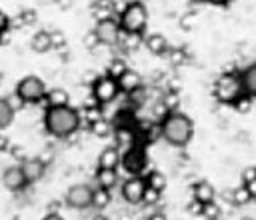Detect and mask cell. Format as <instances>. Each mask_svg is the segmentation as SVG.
Listing matches in <instances>:
<instances>
[{"mask_svg":"<svg viewBox=\"0 0 256 220\" xmlns=\"http://www.w3.org/2000/svg\"><path fill=\"white\" fill-rule=\"evenodd\" d=\"M110 200H112L110 190H106V188H96V190H94V196H92V206H94V208H106V206L110 204Z\"/></svg>","mask_w":256,"mask_h":220,"instance_id":"603a6c76","label":"cell"},{"mask_svg":"<svg viewBox=\"0 0 256 220\" xmlns=\"http://www.w3.org/2000/svg\"><path fill=\"white\" fill-rule=\"evenodd\" d=\"M186 210H188L190 214H194V216H202V204H200L198 200H194L192 204H188Z\"/></svg>","mask_w":256,"mask_h":220,"instance_id":"e575fe53","label":"cell"},{"mask_svg":"<svg viewBox=\"0 0 256 220\" xmlns=\"http://www.w3.org/2000/svg\"><path fill=\"white\" fill-rule=\"evenodd\" d=\"M82 124L80 112L72 106H58V108H48L44 112V128L48 134L56 138H66L72 136Z\"/></svg>","mask_w":256,"mask_h":220,"instance_id":"6da1fadb","label":"cell"},{"mask_svg":"<svg viewBox=\"0 0 256 220\" xmlns=\"http://www.w3.org/2000/svg\"><path fill=\"white\" fill-rule=\"evenodd\" d=\"M160 134H162V138L168 144H172L176 148H182V146H186L192 140L194 124H192V120L186 114H182V112H170L160 122Z\"/></svg>","mask_w":256,"mask_h":220,"instance_id":"7a4b0ae2","label":"cell"},{"mask_svg":"<svg viewBox=\"0 0 256 220\" xmlns=\"http://www.w3.org/2000/svg\"><path fill=\"white\" fill-rule=\"evenodd\" d=\"M92 196H94V188L88 184H74L68 188L66 192V206L74 208V210H86L92 206Z\"/></svg>","mask_w":256,"mask_h":220,"instance_id":"ba28073f","label":"cell"},{"mask_svg":"<svg viewBox=\"0 0 256 220\" xmlns=\"http://www.w3.org/2000/svg\"><path fill=\"white\" fill-rule=\"evenodd\" d=\"M208 2H212V4H226L228 0H208Z\"/></svg>","mask_w":256,"mask_h":220,"instance_id":"f6af8a7d","label":"cell"},{"mask_svg":"<svg viewBox=\"0 0 256 220\" xmlns=\"http://www.w3.org/2000/svg\"><path fill=\"white\" fill-rule=\"evenodd\" d=\"M182 58H184V56H182V52H172V62H174V64H180V62H182Z\"/></svg>","mask_w":256,"mask_h":220,"instance_id":"7bdbcfd3","label":"cell"},{"mask_svg":"<svg viewBox=\"0 0 256 220\" xmlns=\"http://www.w3.org/2000/svg\"><path fill=\"white\" fill-rule=\"evenodd\" d=\"M122 198L128 204H142L144 192H146V180L142 176H128L122 184Z\"/></svg>","mask_w":256,"mask_h":220,"instance_id":"30bf717a","label":"cell"},{"mask_svg":"<svg viewBox=\"0 0 256 220\" xmlns=\"http://www.w3.org/2000/svg\"><path fill=\"white\" fill-rule=\"evenodd\" d=\"M14 120V108L10 106L8 98H0V130L8 128Z\"/></svg>","mask_w":256,"mask_h":220,"instance_id":"7402d4cb","label":"cell"},{"mask_svg":"<svg viewBox=\"0 0 256 220\" xmlns=\"http://www.w3.org/2000/svg\"><path fill=\"white\" fill-rule=\"evenodd\" d=\"M20 20H22V24H30V22H34V20H36L34 10H22V12H20Z\"/></svg>","mask_w":256,"mask_h":220,"instance_id":"836d02e7","label":"cell"},{"mask_svg":"<svg viewBox=\"0 0 256 220\" xmlns=\"http://www.w3.org/2000/svg\"><path fill=\"white\" fill-rule=\"evenodd\" d=\"M160 194H162V192H158V190H154V188H148V186H146V192H144L142 204H146V206H150V204H156V202L160 200Z\"/></svg>","mask_w":256,"mask_h":220,"instance_id":"f546056e","label":"cell"},{"mask_svg":"<svg viewBox=\"0 0 256 220\" xmlns=\"http://www.w3.org/2000/svg\"><path fill=\"white\" fill-rule=\"evenodd\" d=\"M2 80H4V74H2V72H0V84H2Z\"/></svg>","mask_w":256,"mask_h":220,"instance_id":"c3c4849f","label":"cell"},{"mask_svg":"<svg viewBox=\"0 0 256 220\" xmlns=\"http://www.w3.org/2000/svg\"><path fill=\"white\" fill-rule=\"evenodd\" d=\"M126 70H128V66H126V62H124L122 58H112L110 64H108V74H106V76L118 80Z\"/></svg>","mask_w":256,"mask_h":220,"instance_id":"cb8c5ba5","label":"cell"},{"mask_svg":"<svg viewBox=\"0 0 256 220\" xmlns=\"http://www.w3.org/2000/svg\"><path fill=\"white\" fill-rule=\"evenodd\" d=\"M254 168H256V166H254Z\"/></svg>","mask_w":256,"mask_h":220,"instance_id":"816d5d0a","label":"cell"},{"mask_svg":"<svg viewBox=\"0 0 256 220\" xmlns=\"http://www.w3.org/2000/svg\"><path fill=\"white\" fill-rule=\"evenodd\" d=\"M68 92L64 88H52L46 92V102H48V108H58V106H68Z\"/></svg>","mask_w":256,"mask_h":220,"instance_id":"d6986e66","label":"cell"},{"mask_svg":"<svg viewBox=\"0 0 256 220\" xmlns=\"http://www.w3.org/2000/svg\"><path fill=\"white\" fill-rule=\"evenodd\" d=\"M148 220H168V218H166V216H164L162 212H156V214H152V216H150Z\"/></svg>","mask_w":256,"mask_h":220,"instance_id":"ee69618b","label":"cell"},{"mask_svg":"<svg viewBox=\"0 0 256 220\" xmlns=\"http://www.w3.org/2000/svg\"><path fill=\"white\" fill-rule=\"evenodd\" d=\"M252 198H250V194H248V190H246V186L242 184V186H236L234 190H232V194H230V202L232 204H236V206H244V204H248Z\"/></svg>","mask_w":256,"mask_h":220,"instance_id":"d4e9b609","label":"cell"},{"mask_svg":"<svg viewBox=\"0 0 256 220\" xmlns=\"http://www.w3.org/2000/svg\"><path fill=\"white\" fill-rule=\"evenodd\" d=\"M90 130H92V134H96L98 138H104V136H108V132H110V122H106L104 118H100V120H96V122L90 124Z\"/></svg>","mask_w":256,"mask_h":220,"instance_id":"4316f807","label":"cell"},{"mask_svg":"<svg viewBox=\"0 0 256 220\" xmlns=\"http://www.w3.org/2000/svg\"><path fill=\"white\" fill-rule=\"evenodd\" d=\"M30 46H32V50H34V52H38V54H44V52L52 50L50 32H46V30L36 32V34L32 36V40H30Z\"/></svg>","mask_w":256,"mask_h":220,"instance_id":"ac0fdd59","label":"cell"},{"mask_svg":"<svg viewBox=\"0 0 256 220\" xmlns=\"http://www.w3.org/2000/svg\"><path fill=\"white\" fill-rule=\"evenodd\" d=\"M8 102H10V106H12L14 110H16V108H22V104H24V102L20 100V96H18L16 92H14L12 96H8Z\"/></svg>","mask_w":256,"mask_h":220,"instance_id":"8d00e7d4","label":"cell"},{"mask_svg":"<svg viewBox=\"0 0 256 220\" xmlns=\"http://www.w3.org/2000/svg\"><path fill=\"white\" fill-rule=\"evenodd\" d=\"M114 136H116V148L120 150V148H130V146H134V144H138V132H136V128H130V126H126V128H114Z\"/></svg>","mask_w":256,"mask_h":220,"instance_id":"9a60e30c","label":"cell"},{"mask_svg":"<svg viewBox=\"0 0 256 220\" xmlns=\"http://www.w3.org/2000/svg\"><path fill=\"white\" fill-rule=\"evenodd\" d=\"M94 220H106V218H104V216H96Z\"/></svg>","mask_w":256,"mask_h":220,"instance_id":"7dc6e473","label":"cell"},{"mask_svg":"<svg viewBox=\"0 0 256 220\" xmlns=\"http://www.w3.org/2000/svg\"><path fill=\"white\" fill-rule=\"evenodd\" d=\"M42 220H64V218H62V214H60V212H48Z\"/></svg>","mask_w":256,"mask_h":220,"instance_id":"60d3db41","label":"cell"},{"mask_svg":"<svg viewBox=\"0 0 256 220\" xmlns=\"http://www.w3.org/2000/svg\"><path fill=\"white\" fill-rule=\"evenodd\" d=\"M20 168H22L24 178H26L28 184L38 182L44 176V172H46V164H44L42 158H24L22 164H20Z\"/></svg>","mask_w":256,"mask_h":220,"instance_id":"7c38bea8","label":"cell"},{"mask_svg":"<svg viewBox=\"0 0 256 220\" xmlns=\"http://www.w3.org/2000/svg\"><path fill=\"white\" fill-rule=\"evenodd\" d=\"M96 182H98V188H106V190H110V188L118 182V174H116V170H104V168H98V172H96Z\"/></svg>","mask_w":256,"mask_h":220,"instance_id":"44dd1931","label":"cell"},{"mask_svg":"<svg viewBox=\"0 0 256 220\" xmlns=\"http://www.w3.org/2000/svg\"><path fill=\"white\" fill-rule=\"evenodd\" d=\"M2 184H4V188L10 190V192H20V190L26 188L28 182H26V178H24V172H22L20 164H12V166H8V168L2 172Z\"/></svg>","mask_w":256,"mask_h":220,"instance_id":"8fae6325","label":"cell"},{"mask_svg":"<svg viewBox=\"0 0 256 220\" xmlns=\"http://www.w3.org/2000/svg\"><path fill=\"white\" fill-rule=\"evenodd\" d=\"M240 76H242V88H244V94L250 96V98H256V62L250 64L246 70H242Z\"/></svg>","mask_w":256,"mask_h":220,"instance_id":"e0dca14e","label":"cell"},{"mask_svg":"<svg viewBox=\"0 0 256 220\" xmlns=\"http://www.w3.org/2000/svg\"><path fill=\"white\" fill-rule=\"evenodd\" d=\"M118 82L110 76H102V78H96V82L92 84V96L98 104H106V102H112L116 96H118Z\"/></svg>","mask_w":256,"mask_h":220,"instance_id":"9c48e42d","label":"cell"},{"mask_svg":"<svg viewBox=\"0 0 256 220\" xmlns=\"http://www.w3.org/2000/svg\"><path fill=\"white\" fill-rule=\"evenodd\" d=\"M140 44V34H124V46L128 50H134Z\"/></svg>","mask_w":256,"mask_h":220,"instance_id":"d6a6232c","label":"cell"},{"mask_svg":"<svg viewBox=\"0 0 256 220\" xmlns=\"http://www.w3.org/2000/svg\"><path fill=\"white\" fill-rule=\"evenodd\" d=\"M234 108H236V112H240V114L250 112V108H252V98H250V96H246V94H242V96L234 102Z\"/></svg>","mask_w":256,"mask_h":220,"instance_id":"f1b7e54d","label":"cell"},{"mask_svg":"<svg viewBox=\"0 0 256 220\" xmlns=\"http://www.w3.org/2000/svg\"><path fill=\"white\" fill-rule=\"evenodd\" d=\"M120 30L124 34H142L148 24V12L142 2H128L120 12Z\"/></svg>","mask_w":256,"mask_h":220,"instance_id":"3957f363","label":"cell"},{"mask_svg":"<svg viewBox=\"0 0 256 220\" xmlns=\"http://www.w3.org/2000/svg\"><path fill=\"white\" fill-rule=\"evenodd\" d=\"M146 186H148V188H154V190H158V192H162V190L166 188V178H164V174H160V172H150L148 178H146Z\"/></svg>","mask_w":256,"mask_h":220,"instance_id":"484cf974","label":"cell"},{"mask_svg":"<svg viewBox=\"0 0 256 220\" xmlns=\"http://www.w3.org/2000/svg\"><path fill=\"white\" fill-rule=\"evenodd\" d=\"M116 82H118V90L130 96L132 92H136V90L140 88L142 78H140V74H138V72H134V70H130V68H128V70H126V72H124Z\"/></svg>","mask_w":256,"mask_h":220,"instance_id":"5bb4252c","label":"cell"},{"mask_svg":"<svg viewBox=\"0 0 256 220\" xmlns=\"http://www.w3.org/2000/svg\"><path fill=\"white\" fill-rule=\"evenodd\" d=\"M244 94L240 72H224L214 84V96L222 104H234Z\"/></svg>","mask_w":256,"mask_h":220,"instance_id":"277c9868","label":"cell"},{"mask_svg":"<svg viewBox=\"0 0 256 220\" xmlns=\"http://www.w3.org/2000/svg\"><path fill=\"white\" fill-rule=\"evenodd\" d=\"M244 186H246V190H248L250 198H256V178H254V180H250V182H246Z\"/></svg>","mask_w":256,"mask_h":220,"instance_id":"f35d334b","label":"cell"},{"mask_svg":"<svg viewBox=\"0 0 256 220\" xmlns=\"http://www.w3.org/2000/svg\"><path fill=\"white\" fill-rule=\"evenodd\" d=\"M46 84L38 78V76H26V78H22L20 82H18V86H16V94L20 96V100L26 104V102H30V104H36V102H40V100H46Z\"/></svg>","mask_w":256,"mask_h":220,"instance_id":"8992f818","label":"cell"},{"mask_svg":"<svg viewBox=\"0 0 256 220\" xmlns=\"http://www.w3.org/2000/svg\"><path fill=\"white\" fill-rule=\"evenodd\" d=\"M84 44H86V48H90V50H92V48H94V46L98 44V38H96L94 30H92V32H90V34H88V36L84 38Z\"/></svg>","mask_w":256,"mask_h":220,"instance_id":"d590c367","label":"cell"},{"mask_svg":"<svg viewBox=\"0 0 256 220\" xmlns=\"http://www.w3.org/2000/svg\"><path fill=\"white\" fill-rule=\"evenodd\" d=\"M144 44H146V48H148L152 54H156V56H160V54H164V52L168 50V42H166V38H164L162 34H150V36L144 40Z\"/></svg>","mask_w":256,"mask_h":220,"instance_id":"ffe728a7","label":"cell"},{"mask_svg":"<svg viewBox=\"0 0 256 220\" xmlns=\"http://www.w3.org/2000/svg\"><path fill=\"white\" fill-rule=\"evenodd\" d=\"M120 166L124 168V172L128 176H144V172L148 170V156L142 144H134L130 148H126L122 152L120 158Z\"/></svg>","mask_w":256,"mask_h":220,"instance_id":"5b68a950","label":"cell"},{"mask_svg":"<svg viewBox=\"0 0 256 220\" xmlns=\"http://www.w3.org/2000/svg\"><path fill=\"white\" fill-rule=\"evenodd\" d=\"M240 220H254V218H250V216H242Z\"/></svg>","mask_w":256,"mask_h":220,"instance_id":"bcb514c9","label":"cell"},{"mask_svg":"<svg viewBox=\"0 0 256 220\" xmlns=\"http://www.w3.org/2000/svg\"><path fill=\"white\" fill-rule=\"evenodd\" d=\"M50 42H52V48H62L66 44V36L60 30H52L50 32Z\"/></svg>","mask_w":256,"mask_h":220,"instance_id":"4dcf8cb0","label":"cell"},{"mask_svg":"<svg viewBox=\"0 0 256 220\" xmlns=\"http://www.w3.org/2000/svg\"><path fill=\"white\" fill-rule=\"evenodd\" d=\"M242 178H244V184L250 182V180H254V178H256V168H254V166H252V168H246L244 174H242Z\"/></svg>","mask_w":256,"mask_h":220,"instance_id":"74e56055","label":"cell"},{"mask_svg":"<svg viewBox=\"0 0 256 220\" xmlns=\"http://www.w3.org/2000/svg\"><path fill=\"white\" fill-rule=\"evenodd\" d=\"M2 34H4V32H0V44H2Z\"/></svg>","mask_w":256,"mask_h":220,"instance_id":"681fc988","label":"cell"},{"mask_svg":"<svg viewBox=\"0 0 256 220\" xmlns=\"http://www.w3.org/2000/svg\"><path fill=\"white\" fill-rule=\"evenodd\" d=\"M94 34H96V38H98V44L114 46V44H118V42H120L122 30H120L118 20H114V18L110 16V18H100V20L96 22Z\"/></svg>","mask_w":256,"mask_h":220,"instance_id":"52a82bcc","label":"cell"},{"mask_svg":"<svg viewBox=\"0 0 256 220\" xmlns=\"http://www.w3.org/2000/svg\"><path fill=\"white\" fill-rule=\"evenodd\" d=\"M120 158H122V152L116 148V146H106L100 156H98V168H104V170H116L120 166Z\"/></svg>","mask_w":256,"mask_h":220,"instance_id":"4fadbf2b","label":"cell"},{"mask_svg":"<svg viewBox=\"0 0 256 220\" xmlns=\"http://www.w3.org/2000/svg\"><path fill=\"white\" fill-rule=\"evenodd\" d=\"M84 114H86V122H96L102 118V112H100V106H92V108H84Z\"/></svg>","mask_w":256,"mask_h":220,"instance_id":"1f68e13d","label":"cell"},{"mask_svg":"<svg viewBox=\"0 0 256 220\" xmlns=\"http://www.w3.org/2000/svg\"><path fill=\"white\" fill-rule=\"evenodd\" d=\"M8 26H10V20H8V16H6V14L0 10V32H4Z\"/></svg>","mask_w":256,"mask_h":220,"instance_id":"ab89813d","label":"cell"},{"mask_svg":"<svg viewBox=\"0 0 256 220\" xmlns=\"http://www.w3.org/2000/svg\"><path fill=\"white\" fill-rule=\"evenodd\" d=\"M196 2H200V0H196Z\"/></svg>","mask_w":256,"mask_h":220,"instance_id":"f907efd6","label":"cell"},{"mask_svg":"<svg viewBox=\"0 0 256 220\" xmlns=\"http://www.w3.org/2000/svg\"><path fill=\"white\" fill-rule=\"evenodd\" d=\"M8 148H10V142H8V138L0 134V152H4V150H8Z\"/></svg>","mask_w":256,"mask_h":220,"instance_id":"b9f144b4","label":"cell"},{"mask_svg":"<svg viewBox=\"0 0 256 220\" xmlns=\"http://www.w3.org/2000/svg\"><path fill=\"white\" fill-rule=\"evenodd\" d=\"M202 218H206V220H218L220 218V206L216 202L202 204Z\"/></svg>","mask_w":256,"mask_h":220,"instance_id":"83f0119b","label":"cell"},{"mask_svg":"<svg viewBox=\"0 0 256 220\" xmlns=\"http://www.w3.org/2000/svg\"><path fill=\"white\" fill-rule=\"evenodd\" d=\"M192 196L194 200H198L200 204H208V202H214V196H216V190L210 182L202 180L198 184H194V190H192Z\"/></svg>","mask_w":256,"mask_h":220,"instance_id":"2e32d148","label":"cell"}]
</instances>
